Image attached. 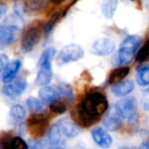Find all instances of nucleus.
Here are the masks:
<instances>
[{"label":"nucleus","mask_w":149,"mask_h":149,"mask_svg":"<svg viewBox=\"0 0 149 149\" xmlns=\"http://www.w3.org/2000/svg\"><path fill=\"white\" fill-rule=\"evenodd\" d=\"M20 67H21V61L19 59H15L9 62L3 69V82L4 84H9L11 81H13Z\"/></svg>","instance_id":"obj_16"},{"label":"nucleus","mask_w":149,"mask_h":149,"mask_svg":"<svg viewBox=\"0 0 149 149\" xmlns=\"http://www.w3.org/2000/svg\"><path fill=\"white\" fill-rule=\"evenodd\" d=\"M48 138H49L50 143L54 147H58V146L62 145L65 139L63 136L62 133L60 132V130L56 123L51 127L50 131L48 132Z\"/></svg>","instance_id":"obj_19"},{"label":"nucleus","mask_w":149,"mask_h":149,"mask_svg":"<svg viewBox=\"0 0 149 149\" xmlns=\"http://www.w3.org/2000/svg\"><path fill=\"white\" fill-rule=\"evenodd\" d=\"M17 31L9 26L0 24V50L10 45L15 39V33Z\"/></svg>","instance_id":"obj_15"},{"label":"nucleus","mask_w":149,"mask_h":149,"mask_svg":"<svg viewBox=\"0 0 149 149\" xmlns=\"http://www.w3.org/2000/svg\"><path fill=\"white\" fill-rule=\"evenodd\" d=\"M115 107L121 113L124 119L130 121L134 120L136 117V100L133 97H127L120 100Z\"/></svg>","instance_id":"obj_7"},{"label":"nucleus","mask_w":149,"mask_h":149,"mask_svg":"<svg viewBox=\"0 0 149 149\" xmlns=\"http://www.w3.org/2000/svg\"><path fill=\"white\" fill-rule=\"evenodd\" d=\"M56 51L53 48L45 49L38 61V72L35 79V84L39 86H46L52 79V68L51 60L55 55Z\"/></svg>","instance_id":"obj_2"},{"label":"nucleus","mask_w":149,"mask_h":149,"mask_svg":"<svg viewBox=\"0 0 149 149\" xmlns=\"http://www.w3.org/2000/svg\"><path fill=\"white\" fill-rule=\"evenodd\" d=\"M145 92H147V93L149 94V86L148 87V88H146V89H145Z\"/></svg>","instance_id":"obj_36"},{"label":"nucleus","mask_w":149,"mask_h":149,"mask_svg":"<svg viewBox=\"0 0 149 149\" xmlns=\"http://www.w3.org/2000/svg\"><path fill=\"white\" fill-rule=\"evenodd\" d=\"M123 119L124 118L121 115V113L118 111L115 106H113L107 112V114L106 115L103 120V125L107 130L114 132L121 127L123 123Z\"/></svg>","instance_id":"obj_8"},{"label":"nucleus","mask_w":149,"mask_h":149,"mask_svg":"<svg viewBox=\"0 0 149 149\" xmlns=\"http://www.w3.org/2000/svg\"><path fill=\"white\" fill-rule=\"evenodd\" d=\"M29 149H45V145L42 141H31Z\"/></svg>","instance_id":"obj_30"},{"label":"nucleus","mask_w":149,"mask_h":149,"mask_svg":"<svg viewBox=\"0 0 149 149\" xmlns=\"http://www.w3.org/2000/svg\"><path fill=\"white\" fill-rule=\"evenodd\" d=\"M141 107L145 109V110H149V94L148 95H145L141 100Z\"/></svg>","instance_id":"obj_32"},{"label":"nucleus","mask_w":149,"mask_h":149,"mask_svg":"<svg viewBox=\"0 0 149 149\" xmlns=\"http://www.w3.org/2000/svg\"><path fill=\"white\" fill-rule=\"evenodd\" d=\"M141 42L142 38L138 35H130L127 37L120 44V51L117 54L119 63L122 65L130 63Z\"/></svg>","instance_id":"obj_4"},{"label":"nucleus","mask_w":149,"mask_h":149,"mask_svg":"<svg viewBox=\"0 0 149 149\" xmlns=\"http://www.w3.org/2000/svg\"><path fill=\"white\" fill-rule=\"evenodd\" d=\"M38 96L44 103L52 104V102L59 100V98L61 97V93L58 86H46L39 90Z\"/></svg>","instance_id":"obj_13"},{"label":"nucleus","mask_w":149,"mask_h":149,"mask_svg":"<svg viewBox=\"0 0 149 149\" xmlns=\"http://www.w3.org/2000/svg\"><path fill=\"white\" fill-rule=\"evenodd\" d=\"M130 69L129 67H120L117 69L113 70L108 77V84H118L125 79V77L129 73Z\"/></svg>","instance_id":"obj_18"},{"label":"nucleus","mask_w":149,"mask_h":149,"mask_svg":"<svg viewBox=\"0 0 149 149\" xmlns=\"http://www.w3.org/2000/svg\"><path fill=\"white\" fill-rule=\"evenodd\" d=\"M58 87L60 91L61 97H66L67 99L72 100L73 93H72V89L71 86L65 84V83H61V84L58 85Z\"/></svg>","instance_id":"obj_29"},{"label":"nucleus","mask_w":149,"mask_h":149,"mask_svg":"<svg viewBox=\"0 0 149 149\" xmlns=\"http://www.w3.org/2000/svg\"><path fill=\"white\" fill-rule=\"evenodd\" d=\"M137 149H149V141H144Z\"/></svg>","instance_id":"obj_34"},{"label":"nucleus","mask_w":149,"mask_h":149,"mask_svg":"<svg viewBox=\"0 0 149 149\" xmlns=\"http://www.w3.org/2000/svg\"><path fill=\"white\" fill-rule=\"evenodd\" d=\"M136 80L140 86H149V66H143L137 70Z\"/></svg>","instance_id":"obj_25"},{"label":"nucleus","mask_w":149,"mask_h":149,"mask_svg":"<svg viewBox=\"0 0 149 149\" xmlns=\"http://www.w3.org/2000/svg\"><path fill=\"white\" fill-rule=\"evenodd\" d=\"M84 56V51L81 46L76 44H71L63 47L56 58V63L58 65H63L70 62H74L80 59Z\"/></svg>","instance_id":"obj_6"},{"label":"nucleus","mask_w":149,"mask_h":149,"mask_svg":"<svg viewBox=\"0 0 149 149\" xmlns=\"http://www.w3.org/2000/svg\"><path fill=\"white\" fill-rule=\"evenodd\" d=\"M8 10V4L4 2H0V19L4 16Z\"/></svg>","instance_id":"obj_33"},{"label":"nucleus","mask_w":149,"mask_h":149,"mask_svg":"<svg viewBox=\"0 0 149 149\" xmlns=\"http://www.w3.org/2000/svg\"><path fill=\"white\" fill-rule=\"evenodd\" d=\"M108 108L106 96L99 91H92L86 94L79 107V115L83 123L89 125L103 115Z\"/></svg>","instance_id":"obj_1"},{"label":"nucleus","mask_w":149,"mask_h":149,"mask_svg":"<svg viewBox=\"0 0 149 149\" xmlns=\"http://www.w3.org/2000/svg\"><path fill=\"white\" fill-rule=\"evenodd\" d=\"M49 149H63L62 148H60V147H52V148H51Z\"/></svg>","instance_id":"obj_35"},{"label":"nucleus","mask_w":149,"mask_h":149,"mask_svg":"<svg viewBox=\"0 0 149 149\" xmlns=\"http://www.w3.org/2000/svg\"><path fill=\"white\" fill-rule=\"evenodd\" d=\"M56 124L58 125L60 132L62 133L65 138L72 139L78 136L79 134V127L72 120L68 119H61L58 121H57Z\"/></svg>","instance_id":"obj_12"},{"label":"nucleus","mask_w":149,"mask_h":149,"mask_svg":"<svg viewBox=\"0 0 149 149\" xmlns=\"http://www.w3.org/2000/svg\"><path fill=\"white\" fill-rule=\"evenodd\" d=\"M26 115V111L25 109L20 106V105H15L10 108V116L14 121H22Z\"/></svg>","instance_id":"obj_24"},{"label":"nucleus","mask_w":149,"mask_h":149,"mask_svg":"<svg viewBox=\"0 0 149 149\" xmlns=\"http://www.w3.org/2000/svg\"><path fill=\"white\" fill-rule=\"evenodd\" d=\"M61 16H62V12L61 11H56V12H54L51 16V17L47 21L46 24L44 26V32H45V35L46 38L49 36V34L53 30L54 26L57 24V23L58 22V20L61 18Z\"/></svg>","instance_id":"obj_21"},{"label":"nucleus","mask_w":149,"mask_h":149,"mask_svg":"<svg viewBox=\"0 0 149 149\" xmlns=\"http://www.w3.org/2000/svg\"><path fill=\"white\" fill-rule=\"evenodd\" d=\"M0 149H2V148H0Z\"/></svg>","instance_id":"obj_37"},{"label":"nucleus","mask_w":149,"mask_h":149,"mask_svg":"<svg viewBox=\"0 0 149 149\" xmlns=\"http://www.w3.org/2000/svg\"><path fill=\"white\" fill-rule=\"evenodd\" d=\"M26 127L34 139H38L46 134L49 127V120L45 114L32 113L27 118Z\"/></svg>","instance_id":"obj_5"},{"label":"nucleus","mask_w":149,"mask_h":149,"mask_svg":"<svg viewBox=\"0 0 149 149\" xmlns=\"http://www.w3.org/2000/svg\"><path fill=\"white\" fill-rule=\"evenodd\" d=\"M91 52L97 55V56H107L109 54H111L114 49H115V45L113 42V40H111L110 38H100L98 40H96L92 48H91Z\"/></svg>","instance_id":"obj_10"},{"label":"nucleus","mask_w":149,"mask_h":149,"mask_svg":"<svg viewBox=\"0 0 149 149\" xmlns=\"http://www.w3.org/2000/svg\"><path fill=\"white\" fill-rule=\"evenodd\" d=\"M44 26L39 20H36L25 28L21 38V50L23 52H30L39 43Z\"/></svg>","instance_id":"obj_3"},{"label":"nucleus","mask_w":149,"mask_h":149,"mask_svg":"<svg viewBox=\"0 0 149 149\" xmlns=\"http://www.w3.org/2000/svg\"><path fill=\"white\" fill-rule=\"evenodd\" d=\"M2 24L9 26L10 28H13V29L18 31L24 27V20L21 17L17 15L16 13H14V14L12 13V14H10L9 16H7L3 19Z\"/></svg>","instance_id":"obj_20"},{"label":"nucleus","mask_w":149,"mask_h":149,"mask_svg":"<svg viewBox=\"0 0 149 149\" xmlns=\"http://www.w3.org/2000/svg\"><path fill=\"white\" fill-rule=\"evenodd\" d=\"M149 59V40L147 41L144 45L141 48L136 55V61L143 63Z\"/></svg>","instance_id":"obj_27"},{"label":"nucleus","mask_w":149,"mask_h":149,"mask_svg":"<svg viewBox=\"0 0 149 149\" xmlns=\"http://www.w3.org/2000/svg\"><path fill=\"white\" fill-rule=\"evenodd\" d=\"M66 109H67V106L65 102L60 100H56L50 105V111L56 114H62L66 111Z\"/></svg>","instance_id":"obj_26"},{"label":"nucleus","mask_w":149,"mask_h":149,"mask_svg":"<svg viewBox=\"0 0 149 149\" xmlns=\"http://www.w3.org/2000/svg\"><path fill=\"white\" fill-rule=\"evenodd\" d=\"M7 62H8V57H7V55L1 54L0 55V72L6 66V65L8 64Z\"/></svg>","instance_id":"obj_31"},{"label":"nucleus","mask_w":149,"mask_h":149,"mask_svg":"<svg viewBox=\"0 0 149 149\" xmlns=\"http://www.w3.org/2000/svg\"><path fill=\"white\" fill-rule=\"evenodd\" d=\"M92 137L95 143L101 148H108L113 143L111 135L102 127H95L92 131Z\"/></svg>","instance_id":"obj_11"},{"label":"nucleus","mask_w":149,"mask_h":149,"mask_svg":"<svg viewBox=\"0 0 149 149\" xmlns=\"http://www.w3.org/2000/svg\"><path fill=\"white\" fill-rule=\"evenodd\" d=\"M9 149H29V146L21 137L16 136L11 140Z\"/></svg>","instance_id":"obj_28"},{"label":"nucleus","mask_w":149,"mask_h":149,"mask_svg":"<svg viewBox=\"0 0 149 149\" xmlns=\"http://www.w3.org/2000/svg\"><path fill=\"white\" fill-rule=\"evenodd\" d=\"M117 4H118V2L116 0L104 2L101 5V11H102L103 15L107 18L113 17V16L116 10Z\"/></svg>","instance_id":"obj_22"},{"label":"nucleus","mask_w":149,"mask_h":149,"mask_svg":"<svg viewBox=\"0 0 149 149\" xmlns=\"http://www.w3.org/2000/svg\"><path fill=\"white\" fill-rule=\"evenodd\" d=\"M124 149H126V148H124Z\"/></svg>","instance_id":"obj_38"},{"label":"nucleus","mask_w":149,"mask_h":149,"mask_svg":"<svg viewBox=\"0 0 149 149\" xmlns=\"http://www.w3.org/2000/svg\"><path fill=\"white\" fill-rule=\"evenodd\" d=\"M26 105L29 110L34 113H38L45 110V105L38 99L34 97H29L26 100Z\"/></svg>","instance_id":"obj_23"},{"label":"nucleus","mask_w":149,"mask_h":149,"mask_svg":"<svg viewBox=\"0 0 149 149\" xmlns=\"http://www.w3.org/2000/svg\"><path fill=\"white\" fill-rule=\"evenodd\" d=\"M134 88V84L130 79L123 80L116 85L112 89V93L117 97H123L129 94Z\"/></svg>","instance_id":"obj_17"},{"label":"nucleus","mask_w":149,"mask_h":149,"mask_svg":"<svg viewBox=\"0 0 149 149\" xmlns=\"http://www.w3.org/2000/svg\"><path fill=\"white\" fill-rule=\"evenodd\" d=\"M49 6V2L45 0H31L24 2V13L29 15H38L45 11Z\"/></svg>","instance_id":"obj_14"},{"label":"nucleus","mask_w":149,"mask_h":149,"mask_svg":"<svg viewBox=\"0 0 149 149\" xmlns=\"http://www.w3.org/2000/svg\"><path fill=\"white\" fill-rule=\"evenodd\" d=\"M27 82L23 78H18L14 79L9 84H6L2 88V93L8 97L16 98L20 96L26 89Z\"/></svg>","instance_id":"obj_9"}]
</instances>
